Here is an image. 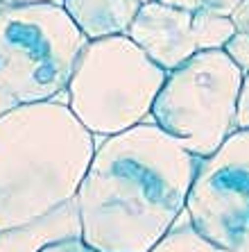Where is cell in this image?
Masks as SVG:
<instances>
[{
  "instance_id": "cell-13",
  "label": "cell",
  "mask_w": 249,
  "mask_h": 252,
  "mask_svg": "<svg viewBox=\"0 0 249 252\" xmlns=\"http://www.w3.org/2000/svg\"><path fill=\"white\" fill-rule=\"evenodd\" d=\"M39 252H100V250L86 246V243L82 241V236H64V239L46 243Z\"/></svg>"
},
{
  "instance_id": "cell-4",
  "label": "cell",
  "mask_w": 249,
  "mask_h": 252,
  "mask_svg": "<svg viewBox=\"0 0 249 252\" xmlns=\"http://www.w3.org/2000/svg\"><path fill=\"white\" fill-rule=\"evenodd\" d=\"M166 77L127 34L93 39L70 75L68 107L93 134H118L150 116Z\"/></svg>"
},
{
  "instance_id": "cell-12",
  "label": "cell",
  "mask_w": 249,
  "mask_h": 252,
  "mask_svg": "<svg viewBox=\"0 0 249 252\" xmlns=\"http://www.w3.org/2000/svg\"><path fill=\"white\" fill-rule=\"evenodd\" d=\"M224 53L231 57V62L243 70L245 75L249 73V34L245 32H236L224 46Z\"/></svg>"
},
{
  "instance_id": "cell-19",
  "label": "cell",
  "mask_w": 249,
  "mask_h": 252,
  "mask_svg": "<svg viewBox=\"0 0 249 252\" xmlns=\"http://www.w3.org/2000/svg\"><path fill=\"white\" fill-rule=\"evenodd\" d=\"M145 2H152V0H140V5H145Z\"/></svg>"
},
{
  "instance_id": "cell-14",
  "label": "cell",
  "mask_w": 249,
  "mask_h": 252,
  "mask_svg": "<svg viewBox=\"0 0 249 252\" xmlns=\"http://www.w3.org/2000/svg\"><path fill=\"white\" fill-rule=\"evenodd\" d=\"M243 0H193L195 9H204V12L222 14V16H231L233 9L240 5Z\"/></svg>"
},
{
  "instance_id": "cell-10",
  "label": "cell",
  "mask_w": 249,
  "mask_h": 252,
  "mask_svg": "<svg viewBox=\"0 0 249 252\" xmlns=\"http://www.w3.org/2000/svg\"><path fill=\"white\" fill-rule=\"evenodd\" d=\"M236 34V25L231 16L204 12H193V36H195L197 50H224L229 39Z\"/></svg>"
},
{
  "instance_id": "cell-9",
  "label": "cell",
  "mask_w": 249,
  "mask_h": 252,
  "mask_svg": "<svg viewBox=\"0 0 249 252\" xmlns=\"http://www.w3.org/2000/svg\"><path fill=\"white\" fill-rule=\"evenodd\" d=\"M64 236H80V216L75 200L59 207L50 216L23 227L0 232V252H39L50 241Z\"/></svg>"
},
{
  "instance_id": "cell-11",
  "label": "cell",
  "mask_w": 249,
  "mask_h": 252,
  "mask_svg": "<svg viewBox=\"0 0 249 252\" xmlns=\"http://www.w3.org/2000/svg\"><path fill=\"white\" fill-rule=\"evenodd\" d=\"M150 252H231V250H224V248L211 243L209 239H204L188 220L184 225H174Z\"/></svg>"
},
{
  "instance_id": "cell-2",
  "label": "cell",
  "mask_w": 249,
  "mask_h": 252,
  "mask_svg": "<svg viewBox=\"0 0 249 252\" xmlns=\"http://www.w3.org/2000/svg\"><path fill=\"white\" fill-rule=\"evenodd\" d=\"M93 136L57 100L0 114V232L36 223L75 200L95 155Z\"/></svg>"
},
{
  "instance_id": "cell-1",
  "label": "cell",
  "mask_w": 249,
  "mask_h": 252,
  "mask_svg": "<svg viewBox=\"0 0 249 252\" xmlns=\"http://www.w3.org/2000/svg\"><path fill=\"white\" fill-rule=\"evenodd\" d=\"M199 161L154 121L107 136L75 193L82 241L100 252H150L186 211Z\"/></svg>"
},
{
  "instance_id": "cell-8",
  "label": "cell",
  "mask_w": 249,
  "mask_h": 252,
  "mask_svg": "<svg viewBox=\"0 0 249 252\" xmlns=\"http://www.w3.org/2000/svg\"><path fill=\"white\" fill-rule=\"evenodd\" d=\"M68 16L88 41L127 34L140 9V0H61Z\"/></svg>"
},
{
  "instance_id": "cell-6",
  "label": "cell",
  "mask_w": 249,
  "mask_h": 252,
  "mask_svg": "<svg viewBox=\"0 0 249 252\" xmlns=\"http://www.w3.org/2000/svg\"><path fill=\"white\" fill-rule=\"evenodd\" d=\"M186 214L211 243L249 252V129H236L199 161Z\"/></svg>"
},
{
  "instance_id": "cell-16",
  "label": "cell",
  "mask_w": 249,
  "mask_h": 252,
  "mask_svg": "<svg viewBox=\"0 0 249 252\" xmlns=\"http://www.w3.org/2000/svg\"><path fill=\"white\" fill-rule=\"evenodd\" d=\"M231 21H233V25H236V32L249 34V0H243V2L233 9Z\"/></svg>"
},
{
  "instance_id": "cell-3",
  "label": "cell",
  "mask_w": 249,
  "mask_h": 252,
  "mask_svg": "<svg viewBox=\"0 0 249 252\" xmlns=\"http://www.w3.org/2000/svg\"><path fill=\"white\" fill-rule=\"evenodd\" d=\"M86 43L61 2L0 7V114L66 91Z\"/></svg>"
},
{
  "instance_id": "cell-15",
  "label": "cell",
  "mask_w": 249,
  "mask_h": 252,
  "mask_svg": "<svg viewBox=\"0 0 249 252\" xmlns=\"http://www.w3.org/2000/svg\"><path fill=\"white\" fill-rule=\"evenodd\" d=\"M238 129H249V73L243 77V87L238 95V116H236Z\"/></svg>"
},
{
  "instance_id": "cell-5",
  "label": "cell",
  "mask_w": 249,
  "mask_h": 252,
  "mask_svg": "<svg viewBox=\"0 0 249 252\" xmlns=\"http://www.w3.org/2000/svg\"><path fill=\"white\" fill-rule=\"evenodd\" d=\"M243 77L224 50H197L168 73L152 105V121L188 153L209 157L238 129Z\"/></svg>"
},
{
  "instance_id": "cell-20",
  "label": "cell",
  "mask_w": 249,
  "mask_h": 252,
  "mask_svg": "<svg viewBox=\"0 0 249 252\" xmlns=\"http://www.w3.org/2000/svg\"><path fill=\"white\" fill-rule=\"evenodd\" d=\"M2 5H5V2H2V0H0V7H2Z\"/></svg>"
},
{
  "instance_id": "cell-18",
  "label": "cell",
  "mask_w": 249,
  "mask_h": 252,
  "mask_svg": "<svg viewBox=\"0 0 249 252\" xmlns=\"http://www.w3.org/2000/svg\"><path fill=\"white\" fill-rule=\"evenodd\" d=\"M5 5H32V2H61V0H2Z\"/></svg>"
},
{
  "instance_id": "cell-7",
  "label": "cell",
  "mask_w": 249,
  "mask_h": 252,
  "mask_svg": "<svg viewBox=\"0 0 249 252\" xmlns=\"http://www.w3.org/2000/svg\"><path fill=\"white\" fill-rule=\"evenodd\" d=\"M127 36L168 73L197 53L193 36V9L170 7L159 0L140 5Z\"/></svg>"
},
{
  "instance_id": "cell-17",
  "label": "cell",
  "mask_w": 249,
  "mask_h": 252,
  "mask_svg": "<svg viewBox=\"0 0 249 252\" xmlns=\"http://www.w3.org/2000/svg\"><path fill=\"white\" fill-rule=\"evenodd\" d=\"M163 5H170V7H181V9H193L195 12V5H193V0H159Z\"/></svg>"
}]
</instances>
